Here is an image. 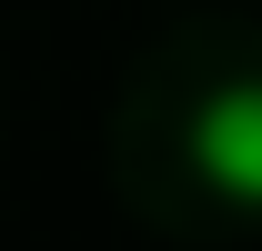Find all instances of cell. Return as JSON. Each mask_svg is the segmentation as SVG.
<instances>
[{
	"instance_id": "6da1fadb",
	"label": "cell",
	"mask_w": 262,
	"mask_h": 251,
	"mask_svg": "<svg viewBox=\"0 0 262 251\" xmlns=\"http://www.w3.org/2000/svg\"><path fill=\"white\" fill-rule=\"evenodd\" d=\"M192 171H202V191H212L222 211L262 221V70L202 91V111H192Z\"/></svg>"
}]
</instances>
